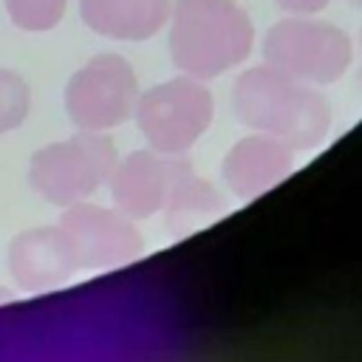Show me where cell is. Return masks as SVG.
<instances>
[{
    "instance_id": "11",
    "label": "cell",
    "mask_w": 362,
    "mask_h": 362,
    "mask_svg": "<svg viewBox=\"0 0 362 362\" xmlns=\"http://www.w3.org/2000/svg\"><path fill=\"white\" fill-rule=\"evenodd\" d=\"M88 28L113 40H150L170 17V0H79Z\"/></svg>"
},
{
    "instance_id": "6",
    "label": "cell",
    "mask_w": 362,
    "mask_h": 362,
    "mask_svg": "<svg viewBox=\"0 0 362 362\" xmlns=\"http://www.w3.org/2000/svg\"><path fill=\"white\" fill-rule=\"evenodd\" d=\"M136 110V74L127 59L99 54L65 85V113L88 133L119 127Z\"/></svg>"
},
{
    "instance_id": "1",
    "label": "cell",
    "mask_w": 362,
    "mask_h": 362,
    "mask_svg": "<svg viewBox=\"0 0 362 362\" xmlns=\"http://www.w3.org/2000/svg\"><path fill=\"white\" fill-rule=\"evenodd\" d=\"M232 105L243 124L297 150L317 147L331 124L325 96L272 65H257L240 74L232 90Z\"/></svg>"
},
{
    "instance_id": "14",
    "label": "cell",
    "mask_w": 362,
    "mask_h": 362,
    "mask_svg": "<svg viewBox=\"0 0 362 362\" xmlns=\"http://www.w3.org/2000/svg\"><path fill=\"white\" fill-rule=\"evenodd\" d=\"M68 0H6V11L17 28L48 31L65 14Z\"/></svg>"
},
{
    "instance_id": "17",
    "label": "cell",
    "mask_w": 362,
    "mask_h": 362,
    "mask_svg": "<svg viewBox=\"0 0 362 362\" xmlns=\"http://www.w3.org/2000/svg\"><path fill=\"white\" fill-rule=\"evenodd\" d=\"M359 82H362V71H359Z\"/></svg>"
},
{
    "instance_id": "5",
    "label": "cell",
    "mask_w": 362,
    "mask_h": 362,
    "mask_svg": "<svg viewBox=\"0 0 362 362\" xmlns=\"http://www.w3.org/2000/svg\"><path fill=\"white\" fill-rule=\"evenodd\" d=\"M263 57L291 79L328 85L351 65V40L331 23L288 17L269 28Z\"/></svg>"
},
{
    "instance_id": "3",
    "label": "cell",
    "mask_w": 362,
    "mask_h": 362,
    "mask_svg": "<svg viewBox=\"0 0 362 362\" xmlns=\"http://www.w3.org/2000/svg\"><path fill=\"white\" fill-rule=\"evenodd\" d=\"M116 170V150L102 133H76L65 141L48 144L31 156L28 184L37 195L57 206H74L110 181Z\"/></svg>"
},
{
    "instance_id": "7",
    "label": "cell",
    "mask_w": 362,
    "mask_h": 362,
    "mask_svg": "<svg viewBox=\"0 0 362 362\" xmlns=\"http://www.w3.org/2000/svg\"><path fill=\"white\" fill-rule=\"evenodd\" d=\"M59 229L65 232L79 269L122 266L136 260L144 249L141 235L127 215L82 201L65 209V215L59 218Z\"/></svg>"
},
{
    "instance_id": "12",
    "label": "cell",
    "mask_w": 362,
    "mask_h": 362,
    "mask_svg": "<svg viewBox=\"0 0 362 362\" xmlns=\"http://www.w3.org/2000/svg\"><path fill=\"white\" fill-rule=\"evenodd\" d=\"M223 209V201L221 195L212 189V184L201 181L192 167L184 170V175L175 181L167 204H164V212H167V226L170 232L181 235V232H189L192 226L204 223L206 218L218 215Z\"/></svg>"
},
{
    "instance_id": "8",
    "label": "cell",
    "mask_w": 362,
    "mask_h": 362,
    "mask_svg": "<svg viewBox=\"0 0 362 362\" xmlns=\"http://www.w3.org/2000/svg\"><path fill=\"white\" fill-rule=\"evenodd\" d=\"M189 170L187 158L156 150L130 153L110 175V195L127 218H150L164 209L175 181Z\"/></svg>"
},
{
    "instance_id": "10",
    "label": "cell",
    "mask_w": 362,
    "mask_h": 362,
    "mask_svg": "<svg viewBox=\"0 0 362 362\" xmlns=\"http://www.w3.org/2000/svg\"><path fill=\"white\" fill-rule=\"evenodd\" d=\"M291 173V147L274 136H246L223 158V181L238 198H257Z\"/></svg>"
},
{
    "instance_id": "13",
    "label": "cell",
    "mask_w": 362,
    "mask_h": 362,
    "mask_svg": "<svg viewBox=\"0 0 362 362\" xmlns=\"http://www.w3.org/2000/svg\"><path fill=\"white\" fill-rule=\"evenodd\" d=\"M31 107V90L14 71L0 68V133L20 127Z\"/></svg>"
},
{
    "instance_id": "16",
    "label": "cell",
    "mask_w": 362,
    "mask_h": 362,
    "mask_svg": "<svg viewBox=\"0 0 362 362\" xmlns=\"http://www.w3.org/2000/svg\"><path fill=\"white\" fill-rule=\"evenodd\" d=\"M351 3H354V6H362V0H351Z\"/></svg>"
},
{
    "instance_id": "4",
    "label": "cell",
    "mask_w": 362,
    "mask_h": 362,
    "mask_svg": "<svg viewBox=\"0 0 362 362\" xmlns=\"http://www.w3.org/2000/svg\"><path fill=\"white\" fill-rule=\"evenodd\" d=\"M212 93L192 76H178L150 88L136 105L141 136L156 153H187L212 122Z\"/></svg>"
},
{
    "instance_id": "2",
    "label": "cell",
    "mask_w": 362,
    "mask_h": 362,
    "mask_svg": "<svg viewBox=\"0 0 362 362\" xmlns=\"http://www.w3.org/2000/svg\"><path fill=\"white\" fill-rule=\"evenodd\" d=\"M252 40V20L235 0H175L170 11V54L192 79H212L240 65Z\"/></svg>"
},
{
    "instance_id": "15",
    "label": "cell",
    "mask_w": 362,
    "mask_h": 362,
    "mask_svg": "<svg viewBox=\"0 0 362 362\" xmlns=\"http://www.w3.org/2000/svg\"><path fill=\"white\" fill-rule=\"evenodd\" d=\"M280 8L286 11H300V14H311V11H320L325 8L328 0H274Z\"/></svg>"
},
{
    "instance_id": "9",
    "label": "cell",
    "mask_w": 362,
    "mask_h": 362,
    "mask_svg": "<svg viewBox=\"0 0 362 362\" xmlns=\"http://www.w3.org/2000/svg\"><path fill=\"white\" fill-rule=\"evenodd\" d=\"M8 266L14 280L28 291L59 286L79 269L76 255L59 223L17 235L8 246Z\"/></svg>"
}]
</instances>
